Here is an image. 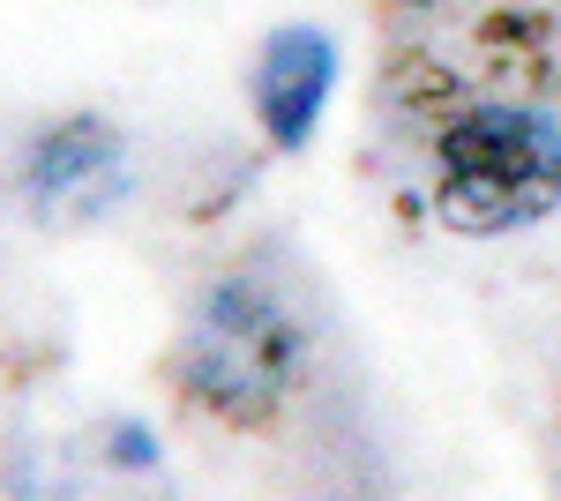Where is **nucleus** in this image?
Here are the masks:
<instances>
[{"instance_id":"obj_1","label":"nucleus","mask_w":561,"mask_h":501,"mask_svg":"<svg viewBox=\"0 0 561 501\" xmlns=\"http://www.w3.org/2000/svg\"><path fill=\"white\" fill-rule=\"evenodd\" d=\"M561 209V127L531 105H472L434 135V217L494 240Z\"/></svg>"},{"instance_id":"obj_2","label":"nucleus","mask_w":561,"mask_h":501,"mask_svg":"<svg viewBox=\"0 0 561 501\" xmlns=\"http://www.w3.org/2000/svg\"><path fill=\"white\" fill-rule=\"evenodd\" d=\"M300 322L277 307V299L248 285V277H225L195 299V322H187V344H180V375H187V397L203 412L232 419V426H262L293 397L300 382Z\"/></svg>"},{"instance_id":"obj_3","label":"nucleus","mask_w":561,"mask_h":501,"mask_svg":"<svg viewBox=\"0 0 561 501\" xmlns=\"http://www.w3.org/2000/svg\"><path fill=\"white\" fill-rule=\"evenodd\" d=\"M23 195L53 217H98L128 195V150H121V127L76 113V121L45 127L23 158Z\"/></svg>"},{"instance_id":"obj_4","label":"nucleus","mask_w":561,"mask_h":501,"mask_svg":"<svg viewBox=\"0 0 561 501\" xmlns=\"http://www.w3.org/2000/svg\"><path fill=\"white\" fill-rule=\"evenodd\" d=\"M255 121L277 150H307V135L322 127V105L337 90V45L322 38L314 23H277L255 53Z\"/></svg>"}]
</instances>
